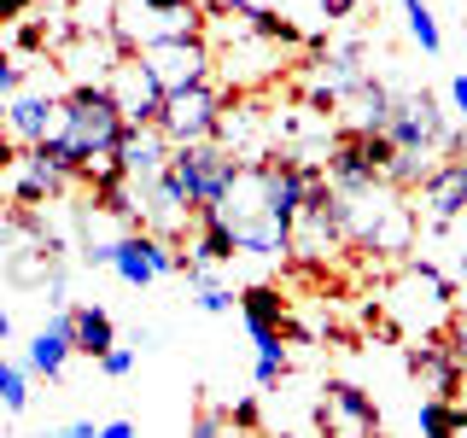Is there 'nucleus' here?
I'll return each mask as SVG.
<instances>
[{"mask_svg": "<svg viewBox=\"0 0 467 438\" xmlns=\"http://www.w3.org/2000/svg\"><path fill=\"white\" fill-rule=\"evenodd\" d=\"M58 135L82 158V182L99 187V182H111V175H123L117 170V146H123L129 123H123V111L111 106L106 88H70V94L58 99Z\"/></svg>", "mask_w": 467, "mask_h": 438, "instance_id": "nucleus-1", "label": "nucleus"}, {"mask_svg": "<svg viewBox=\"0 0 467 438\" xmlns=\"http://www.w3.org/2000/svg\"><path fill=\"white\" fill-rule=\"evenodd\" d=\"M339 228H345V245H362L374 257H398L415 245V204L391 182H374V187H357V193H339Z\"/></svg>", "mask_w": 467, "mask_h": 438, "instance_id": "nucleus-2", "label": "nucleus"}, {"mask_svg": "<svg viewBox=\"0 0 467 438\" xmlns=\"http://www.w3.org/2000/svg\"><path fill=\"white\" fill-rule=\"evenodd\" d=\"M211 18L199 0H117L111 12V41L123 53H152L164 41H199Z\"/></svg>", "mask_w": 467, "mask_h": 438, "instance_id": "nucleus-3", "label": "nucleus"}, {"mask_svg": "<svg viewBox=\"0 0 467 438\" xmlns=\"http://www.w3.org/2000/svg\"><path fill=\"white\" fill-rule=\"evenodd\" d=\"M386 321L409 339H438V328H444L450 316H456V304H450V281L432 269V263H403L398 275L386 281Z\"/></svg>", "mask_w": 467, "mask_h": 438, "instance_id": "nucleus-4", "label": "nucleus"}, {"mask_svg": "<svg viewBox=\"0 0 467 438\" xmlns=\"http://www.w3.org/2000/svg\"><path fill=\"white\" fill-rule=\"evenodd\" d=\"M234 175H240V158H234L228 146H216V141L175 146V158H170V182H175V193L187 199V211H193V216L199 211H223Z\"/></svg>", "mask_w": 467, "mask_h": 438, "instance_id": "nucleus-5", "label": "nucleus"}, {"mask_svg": "<svg viewBox=\"0 0 467 438\" xmlns=\"http://www.w3.org/2000/svg\"><path fill=\"white\" fill-rule=\"evenodd\" d=\"M94 269H111L123 287H152V281H164V275L182 269V252H175L170 240H158V234H123V240H88V252H82Z\"/></svg>", "mask_w": 467, "mask_h": 438, "instance_id": "nucleus-6", "label": "nucleus"}, {"mask_svg": "<svg viewBox=\"0 0 467 438\" xmlns=\"http://www.w3.org/2000/svg\"><path fill=\"white\" fill-rule=\"evenodd\" d=\"M386 164H391L386 135H339L321 158V175L333 182V193H357V187L386 182Z\"/></svg>", "mask_w": 467, "mask_h": 438, "instance_id": "nucleus-7", "label": "nucleus"}, {"mask_svg": "<svg viewBox=\"0 0 467 438\" xmlns=\"http://www.w3.org/2000/svg\"><path fill=\"white\" fill-rule=\"evenodd\" d=\"M316 427L321 438H379V403L357 380H327L316 391Z\"/></svg>", "mask_w": 467, "mask_h": 438, "instance_id": "nucleus-8", "label": "nucleus"}, {"mask_svg": "<svg viewBox=\"0 0 467 438\" xmlns=\"http://www.w3.org/2000/svg\"><path fill=\"white\" fill-rule=\"evenodd\" d=\"M135 58L146 65V77L164 88V99L187 94V88L216 82V53H211V41H204V36H199V41H164V47L135 53Z\"/></svg>", "mask_w": 467, "mask_h": 438, "instance_id": "nucleus-9", "label": "nucleus"}, {"mask_svg": "<svg viewBox=\"0 0 467 438\" xmlns=\"http://www.w3.org/2000/svg\"><path fill=\"white\" fill-rule=\"evenodd\" d=\"M228 111V88L204 82V88H187V94L164 99V117H158V129H164L170 146H199V141H216V123H223Z\"/></svg>", "mask_w": 467, "mask_h": 438, "instance_id": "nucleus-10", "label": "nucleus"}, {"mask_svg": "<svg viewBox=\"0 0 467 438\" xmlns=\"http://www.w3.org/2000/svg\"><path fill=\"white\" fill-rule=\"evenodd\" d=\"M386 141H391V152H427L432 158L438 146H450V123L432 106V94H398L391 117H386Z\"/></svg>", "mask_w": 467, "mask_h": 438, "instance_id": "nucleus-11", "label": "nucleus"}, {"mask_svg": "<svg viewBox=\"0 0 467 438\" xmlns=\"http://www.w3.org/2000/svg\"><path fill=\"white\" fill-rule=\"evenodd\" d=\"M106 94H111V106L123 111L129 129H158V117H164V88L146 77V65H140L135 53H123V58L111 65Z\"/></svg>", "mask_w": 467, "mask_h": 438, "instance_id": "nucleus-12", "label": "nucleus"}, {"mask_svg": "<svg viewBox=\"0 0 467 438\" xmlns=\"http://www.w3.org/2000/svg\"><path fill=\"white\" fill-rule=\"evenodd\" d=\"M216 53V47H211ZM216 70H223L228 94H245V88L269 82L275 70H281V53L269 47V41H257L252 29H234V36L223 41V53H216Z\"/></svg>", "mask_w": 467, "mask_h": 438, "instance_id": "nucleus-13", "label": "nucleus"}, {"mask_svg": "<svg viewBox=\"0 0 467 438\" xmlns=\"http://www.w3.org/2000/svg\"><path fill=\"white\" fill-rule=\"evenodd\" d=\"M467 211V164L462 158H444L432 164V175L415 187V216H427L432 228H450Z\"/></svg>", "mask_w": 467, "mask_h": 438, "instance_id": "nucleus-14", "label": "nucleus"}, {"mask_svg": "<svg viewBox=\"0 0 467 438\" xmlns=\"http://www.w3.org/2000/svg\"><path fill=\"white\" fill-rule=\"evenodd\" d=\"M65 187H70V182L47 164V158H41V146H18V152H12V164H6V199H12V204L36 211V204L58 199Z\"/></svg>", "mask_w": 467, "mask_h": 438, "instance_id": "nucleus-15", "label": "nucleus"}, {"mask_svg": "<svg viewBox=\"0 0 467 438\" xmlns=\"http://www.w3.org/2000/svg\"><path fill=\"white\" fill-rule=\"evenodd\" d=\"M0 123H6L12 146H41V141L58 135V99L41 94V88H18L6 99V111H0Z\"/></svg>", "mask_w": 467, "mask_h": 438, "instance_id": "nucleus-16", "label": "nucleus"}, {"mask_svg": "<svg viewBox=\"0 0 467 438\" xmlns=\"http://www.w3.org/2000/svg\"><path fill=\"white\" fill-rule=\"evenodd\" d=\"M409 374L420 380L427 398H444V403H456V391H462V380H467L444 339H415V345H409Z\"/></svg>", "mask_w": 467, "mask_h": 438, "instance_id": "nucleus-17", "label": "nucleus"}, {"mask_svg": "<svg viewBox=\"0 0 467 438\" xmlns=\"http://www.w3.org/2000/svg\"><path fill=\"white\" fill-rule=\"evenodd\" d=\"M170 158H175V146L164 141V129H129L123 146H117V170L129 175V182H158V175L170 170Z\"/></svg>", "mask_w": 467, "mask_h": 438, "instance_id": "nucleus-18", "label": "nucleus"}, {"mask_svg": "<svg viewBox=\"0 0 467 438\" xmlns=\"http://www.w3.org/2000/svg\"><path fill=\"white\" fill-rule=\"evenodd\" d=\"M77 357V339H70V310H58L47 328L29 339V350H24V369L29 374H47V380H58L65 374V362Z\"/></svg>", "mask_w": 467, "mask_h": 438, "instance_id": "nucleus-19", "label": "nucleus"}, {"mask_svg": "<svg viewBox=\"0 0 467 438\" xmlns=\"http://www.w3.org/2000/svg\"><path fill=\"white\" fill-rule=\"evenodd\" d=\"M70 339H77L82 357H106V350L117 345V321L106 304H70Z\"/></svg>", "mask_w": 467, "mask_h": 438, "instance_id": "nucleus-20", "label": "nucleus"}, {"mask_svg": "<svg viewBox=\"0 0 467 438\" xmlns=\"http://www.w3.org/2000/svg\"><path fill=\"white\" fill-rule=\"evenodd\" d=\"M391 99H398V94H391V88L386 82H362L357 88V94H350V111H345V135H386V117H391Z\"/></svg>", "mask_w": 467, "mask_h": 438, "instance_id": "nucleus-21", "label": "nucleus"}, {"mask_svg": "<svg viewBox=\"0 0 467 438\" xmlns=\"http://www.w3.org/2000/svg\"><path fill=\"white\" fill-rule=\"evenodd\" d=\"M193 245H187V257L193 263H204V269H211V263H234L240 257V245H234V228L223 223V211H199L193 216Z\"/></svg>", "mask_w": 467, "mask_h": 438, "instance_id": "nucleus-22", "label": "nucleus"}, {"mask_svg": "<svg viewBox=\"0 0 467 438\" xmlns=\"http://www.w3.org/2000/svg\"><path fill=\"white\" fill-rule=\"evenodd\" d=\"M240 321H245V333L286 328V298H281V287H245V292H240Z\"/></svg>", "mask_w": 467, "mask_h": 438, "instance_id": "nucleus-23", "label": "nucleus"}, {"mask_svg": "<svg viewBox=\"0 0 467 438\" xmlns=\"http://www.w3.org/2000/svg\"><path fill=\"white\" fill-rule=\"evenodd\" d=\"M415 427H420V438H462L467 433V409L444 403V398H427L415 409Z\"/></svg>", "mask_w": 467, "mask_h": 438, "instance_id": "nucleus-24", "label": "nucleus"}, {"mask_svg": "<svg viewBox=\"0 0 467 438\" xmlns=\"http://www.w3.org/2000/svg\"><path fill=\"white\" fill-rule=\"evenodd\" d=\"M403 18H409V36H415L420 53H438V47H444V29H438L427 0H403Z\"/></svg>", "mask_w": 467, "mask_h": 438, "instance_id": "nucleus-25", "label": "nucleus"}, {"mask_svg": "<svg viewBox=\"0 0 467 438\" xmlns=\"http://www.w3.org/2000/svg\"><path fill=\"white\" fill-rule=\"evenodd\" d=\"M0 409L6 415H24L29 409V369L24 362H6V357H0Z\"/></svg>", "mask_w": 467, "mask_h": 438, "instance_id": "nucleus-26", "label": "nucleus"}, {"mask_svg": "<svg viewBox=\"0 0 467 438\" xmlns=\"http://www.w3.org/2000/svg\"><path fill=\"white\" fill-rule=\"evenodd\" d=\"M245 29H252L257 41H269V47H298V29H292L286 18H275V12H263V6H252V18H245Z\"/></svg>", "mask_w": 467, "mask_h": 438, "instance_id": "nucleus-27", "label": "nucleus"}, {"mask_svg": "<svg viewBox=\"0 0 467 438\" xmlns=\"http://www.w3.org/2000/svg\"><path fill=\"white\" fill-rule=\"evenodd\" d=\"M187 438H257V427H234L228 409H199L193 427H187Z\"/></svg>", "mask_w": 467, "mask_h": 438, "instance_id": "nucleus-28", "label": "nucleus"}, {"mask_svg": "<svg viewBox=\"0 0 467 438\" xmlns=\"http://www.w3.org/2000/svg\"><path fill=\"white\" fill-rule=\"evenodd\" d=\"M193 304H199V310H204V316H228V310H234V304H240V292H228V287H216V281H204Z\"/></svg>", "mask_w": 467, "mask_h": 438, "instance_id": "nucleus-29", "label": "nucleus"}, {"mask_svg": "<svg viewBox=\"0 0 467 438\" xmlns=\"http://www.w3.org/2000/svg\"><path fill=\"white\" fill-rule=\"evenodd\" d=\"M18 82H24V65L6 53V41H0V111H6V99L18 94Z\"/></svg>", "mask_w": 467, "mask_h": 438, "instance_id": "nucleus-30", "label": "nucleus"}, {"mask_svg": "<svg viewBox=\"0 0 467 438\" xmlns=\"http://www.w3.org/2000/svg\"><path fill=\"white\" fill-rule=\"evenodd\" d=\"M99 374H106V380H123V374H135V350H129V345H111L106 357H99Z\"/></svg>", "mask_w": 467, "mask_h": 438, "instance_id": "nucleus-31", "label": "nucleus"}, {"mask_svg": "<svg viewBox=\"0 0 467 438\" xmlns=\"http://www.w3.org/2000/svg\"><path fill=\"white\" fill-rule=\"evenodd\" d=\"M450 357H456L462 362V374H467V316H450Z\"/></svg>", "mask_w": 467, "mask_h": 438, "instance_id": "nucleus-32", "label": "nucleus"}, {"mask_svg": "<svg viewBox=\"0 0 467 438\" xmlns=\"http://www.w3.org/2000/svg\"><path fill=\"white\" fill-rule=\"evenodd\" d=\"M228 421H234V427H257V398H240L228 409Z\"/></svg>", "mask_w": 467, "mask_h": 438, "instance_id": "nucleus-33", "label": "nucleus"}, {"mask_svg": "<svg viewBox=\"0 0 467 438\" xmlns=\"http://www.w3.org/2000/svg\"><path fill=\"white\" fill-rule=\"evenodd\" d=\"M47 438H99V427H94V421H70V427H58Z\"/></svg>", "mask_w": 467, "mask_h": 438, "instance_id": "nucleus-34", "label": "nucleus"}, {"mask_svg": "<svg viewBox=\"0 0 467 438\" xmlns=\"http://www.w3.org/2000/svg\"><path fill=\"white\" fill-rule=\"evenodd\" d=\"M362 0H321V18H350Z\"/></svg>", "mask_w": 467, "mask_h": 438, "instance_id": "nucleus-35", "label": "nucleus"}, {"mask_svg": "<svg viewBox=\"0 0 467 438\" xmlns=\"http://www.w3.org/2000/svg\"><path fill=\"white\" fill-rule=\"evenodd\" d=\"M99 438H140V433H135V421H106Z\"/></svg>", "mask_w": 467, "mask_h": 438, "instance_id": "nucleus-36", "label": "nucleus"}, {"mask_svg": "<svg viewBox=\"0 0 467 438\" xmlns=\"http://www.w3.org/2000/svg\"><path fill=\"white\" fill-rule=\"evenodd\" d=\"M450 106H456V111H462V123H467V77L450 82Z\"/></svg>", "mask_w": 467, "mask_h": 438, "instance_id": "nucleus-37", "label": "nucleus"}, {"mask_svg": "<svg viewBox=\"0 0 467 438\" xmlns=\"http://www.w3.org/2000/svg\"><path fill=\"white\" fill-rule=\"evenodd\" d=\"M29 6H36V0H0V24H6V18H24Z\"/></svg>", "mask_w": 467, "mask_h": 438, "instance_id": "nucleus-38", "label": "nucleus"}, {"mask_svg": "<svg viewBox=\"0 0 467 438\" xmlns=\"http://www.w3.org/2000/svg\"><path fill=\"white\" fill-rule=\"evenodd\" d=\"M450 158H462V164H467V123L456 129V135H450Z\"/></svg>", "mask_w": 467, "mask_h": 438, "instance_id": "nucleus-39", "label": "nucleus"}, {"mask_svg": "<svg viewBox=\"0 0 467 438\" xmlns=\"http://www.w3.org/2000/svg\"><path fill=\"white\" fill-rule=\"evenodd\" d=\"M6 339H12V310L0 304V345H6Z\"/></svg>", "mask_w": 467, "mask_h": 438, "instance_id": "nucleus-40", "label": "nucleus"}, {"mask_svg": "<svg viewBox=\"0 0 467 438\" xmlns=\"http://www.w3.org/2000/svg\"><path fill=\"white\" fill-rule=\"evenodd\" d=\"M6 216H12V199H6V187H0V223H6Z\"/></svg>", "mask_w": 467, "mask_h": 438, "instance_id": "nucleus-41", "label": "nucleus"}, {"mask_svg": "<svg viewBox=\"0 0 467 438\" xmlns=\"http://www.w3.org/2000/svg\"><path fill=\"white\" fill-rule=\"evenodd\" d=\"M456 275H462V281H467V252H462V263H456Z\"/></svg>", "mask_w": 467, "mask_h": 438, "instance_id": "nucleus-42", "label": "nucleus"}]
</instances>
